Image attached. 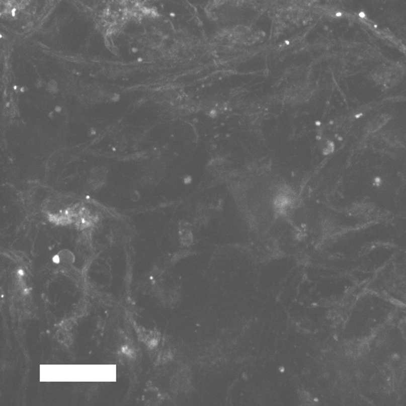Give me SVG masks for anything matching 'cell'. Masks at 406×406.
Segmentation results:
<instances>
[{
	"label": "cell",
	"instance_id": "cell-2",
	"mask_svg": "<svg viewBox=\"0 0 406 406\" xmlns=\"http://www.w3.org/2000/svg\"><path fill=\"white\" fill-rule=\"evenodd\" d=\"M138 51V50H137V48H133V51Z\"/></svg>",
	"mask_w": 406,
	"mask_h": 406
},
{
	"label": "cell",
	"instance_id": "cell-1",
	"mask_svg": "<svg viewBox=\"0 0 406 406\" xmlns=\"http://www.w3.org/2000/svg\"><path fill=\"white\" fill-rule=\"evenodd\" d=\"M390 120V116L387 114H381L379 116H375L370 120L367 124V131L369 133H375L376 131L382 129Z\"/></svg>",
	"mask_w": 406,
	"mask_h": 406
}]
</instances>
